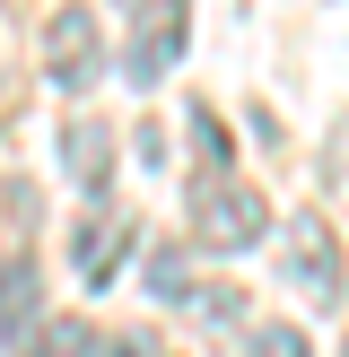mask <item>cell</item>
<instances>
[{"label":"cell","instance_id":"1","mask_svg":"<svg viewBox=\"0 0 349 357\" xmlns=\"http://www.w3.org/2000/svg\"><path fill=\"white\" fill-rule=\"evenodd\" d=\"M262 227H271V201L236 174H201L184 192V236L201 253H244V244H262Z\"/></svg>","mask_w":349,"mask_h":357},{"label":"cell","instance_id":"2","mask_svg":"<svg viewBox=\"0 0 349 357\" xmlns=\"http://www.w3.org/2000/svg\"><path fill=\"white\" fill-rule=\"evenodd\" d=\"M279 279H288L297 296H314V305H341L349 279H341V236H332L314 209H297L288 227H279Z\"/></svg>","mask_w":349,"mask_h":357},{"label":"cell","instance_id":"3","mask_svg":"<svg viewBox=\"0 0 349 357\" xmlns=\"http://www.w3.org/2000/svg\"><path fill=\"white\" fill-rule=\"evenodd\" d=\"M96 70H105V26H96V9H87V0H52V17H44V79L79 96Z\"/></svg>","mask_w":349,"mask_h":357},{"label":"cell","instance_id":"4","mask_svg":"<svg viewBox=\"0 0 349 357\" xmlns=\"http://www.w3.org/2000/svg\"><path fill=\"white\" fill-rule=\"evenodd\" d=\"M184 44H192V0H140L131 44H122V70H131L140 87H157L174 61H184Z\"/></svg>","mask_w":349,"mask_h":357},{"label":"cell","instance_id":"5","mask_svg":"<svg viewBox=\"0 0 349 357\" xmlns=\"http://www.w3.org/2000/svg\"><path fill=\"white\" fill-rule=\"evenodd\" d=\"M131 236H140V227H131V209H114V201L79 218V236H70V261H79V279H87V288H105V279L122 271Z\"/></svg>","mask_w":349,"mask_h":357},{"label":"cell","instance_id":"6","mask_svg":"<svg viewBox=\"0 0 349 357\" xmlns=\"http://www.w3.org/2000/svg\"><path fill=\"white\" fill-rule=\"evenodd\" d=\"M61 166H70V183H79V192H96V201H105V183H114V131L79 114V122L61 131Z\"/></svg>","mask_w":349,"mask_h":357},{"label":"cell","instance_id":"7","mask_svg":"<svg viewBox=\"0 0 349 357\" xmlns=\"http://www.w3.org/2000/svg\"><path fill=\"white\" fill-rule=\"evenodd\" d=\"M35 305H44L35 253H9L0 261V331H9V340H35Z\"/></svg>","mask_w":349,"mask_h":357},{"label":"cell","instance_id":"8","mask_svg":"<svg viewBox=\"0 0 349 357\" xmlns=\"http://www.w3.org/2000/svg\"><path fill=\"white\" fill-rule=\"evenodd\" d=\"M149 296H157V305H192V296H201V279H192V253L157 244V253H149Z\"/></svg>","mask_w":349,"mask_h":357},{"label":"cell","instance_id":"9","mask_svg":"<svg viewBox=\"0 0 349 357\" xmlns=\"http://www.w3.org/2000/svg\"><path fill=\"white\" fill-rule=\"evenodd\" d=\"M27 357H96V331H87L79 314H61V323L35 331V349H27Z\"/></svg>","mask_w":349,"mask_h":357},{"label":"cell","instance_id":"10","mask_svg":"<svg viewBox=\"0 0 349 357\" xmlns=\"http://www.w3.org/2000/svg\"><path fill=\"white\" fill-rule=\"evenodd\" d=\"M236 357H314V349H306V331H297V323H253Z\"/></svg>","mask_w":349,"mask_h":357},{"label":"cell","instance_id":"11","mask_svg":"<svg viewBox=\"0 0 349 357\" xmlns=\"http://www.w3.org/2000/svg\"><path fill=\"white\" fill-rule=\"evenodd\" d=\"M27 96V52H17V17L0 9V114Z\"/></svg>","mask_w":349,"mask_h":357},{"label":"cell","instance_id":"12","mask_svg":"<svg viewBox=\"0 0 349 357\" xmlns=\"http://www.w3.org/2000/svg\"><path fill=\"white\" fill-rule=\"evenodd\" d=\"M192 149H201V174H227V131L209 105H192Z\"/></svg>","mask_w":349,"mask_h":357},{"label":"cell","instance_id":"13","mask_svg":"<svg viewBox=\"0 0 349 357\" xmlns=\"http://www.w3.org/2000/svg\"><path fill=\"white\" fill-rule=\"evenodd\" d=\"M96 357H149V340H96Z\"/></svg>","mask_w":349,"mask_h":357}]
</instances>
